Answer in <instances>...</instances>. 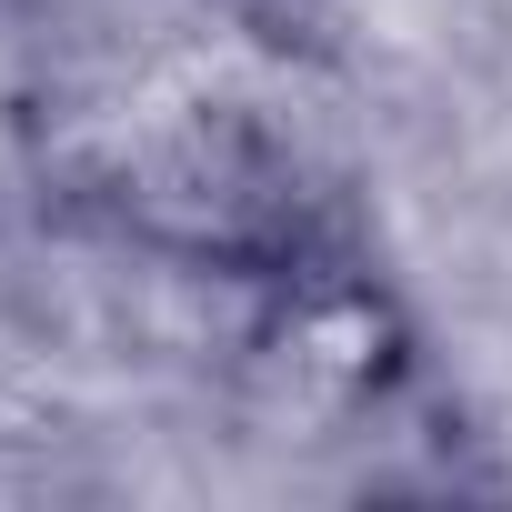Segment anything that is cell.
I'll return each instance as SVG.
<instances>
[{
  "instance_id": "1",
  "label": "cell",
  "mask_w": 512,
  "mask_h": 512,
  "mask_svg": "<svg viewBox=\"0 0 512 512\" xmlns=\"http://www.w3.org/2000/svg\"><path fill=\"white\" fill-rule=\"evenodd\" d=\"M51 201L91 221L101 241L211 272L231 292L282 282L322 251H352V221L322 191V171L241 101H171V111H131L91 131L61 161Z\"/></svg>"
},
{
  "instance_id": "2",
  "label": "cell",
  "mask_w": 512,
  "mask_h": 512,
  "mask_svg": "<svg viewBox=\"0 0 512 512\" xmlns=\"http://www.w3.org/2000/svg\"><path fill=\"white\" fill-rule=\"evenodd\" d=\"M241 422L282 442H412L462 432L402 292L372 272V251H322V262L241 292Z\"/></svg>"
}]
</instances>
